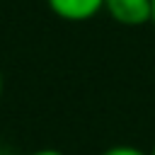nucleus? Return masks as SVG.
<instances>
[{
    "instance_id": "obj_1",
    "label": "nucleus",
    "mask_w": 155,
    "mask_h": 155,
    "mask_svg": "<svg viewBox=\"0 0 155 155\" xmlns=\"http://www.w3.org/2000/svg\"><path fill=\"white\" fill-rule=\"evenodd\" d=\"M104 10L124 27H140L150 22V0H104Z\"/></svg>"
},
{
    "instance_id": "obj_2",
    "label": "nucleus",
    "mask_w": 155,
    "mask_h": 155,
    "mask_svg": "<svg viewBox=\"0 0 155 155\" xmlns=\"http://www.w3.org/2000/svg\"><path fill=\"white\" fill-rule=\"evenodd\" d=\"M48 10L65 22H87L104 10V0H46Z\"/></svg>"
},
{
    "instance_id": "obj_3",
    "label": "nucleus",
    "mask_w": 155,
    "mask_h": 155,
    "mask_svg": "<svg viewBox=\"0 0 155 155\" xmlns=\"http://www.w3.org/2000/svg\"><path fill=\"white\" fill-rule=\"evenodd\" d=\"M102 155H150V153L140 150L138 145H111V148H107Z\"/></svg>"
},
{
    "instance_id": "obj_4",
    "label": "nucleus",
    "mask_w": 155,
    "mask_h": 155,
    "mask_svg": "<svg viewBox=\"0 0 155 155\" xmlns=\"http://www.w3.org/2000/svg\"><path fill=\"white\" fill-rule=\"evenodd\" d=\"M31 155H65V153H61L56 148H41V150H34Z\"/></svg>"
},
{
    "instance_id": "obj_5",
    "label": "nucleus",
    "mask_w": 155,
    "mask_h": 155,
    "mask_svg": "<svg viewBox=\"0 0 155 155\" xmlns=\"http://www.w3.org/2000/svg\"><path fill=\"white\" fill-rule=\"evenodd\" d=\"M150 22L155 24V0H150Z\"/></svg>"
},
{
    "instance_id": "obj_6",
    "label": "nucleus",
    "mask_w": 155,
    "mask_h": 155,
    "mask_svg": "<svg viewBox=\"0 0 155 155\" xmlns=\"http://www.w3.org/2000/svg\"><path fill=\"white\" fill-rule=\"evenodd\" d=\"M0 97H2V73H0Z\"/></svg>"
},
{
    "instance_id": "obj_7",
    "label": "nucleus",
    "mask_w": 155,
    "mask_h": 155,
    "mask_svg": "<svg viewBox=\"0 0 155 155\" xmlns=\"http://www.w3.org/2000/svg\"><path fill=\"white\" fill-rule=\"evenodd\" d=\"M150 155H155V148H153V153H150Z\"/></svg>"
}]
</instances>
